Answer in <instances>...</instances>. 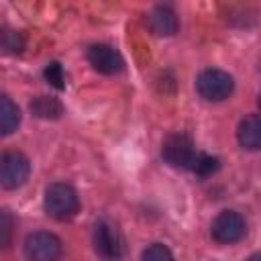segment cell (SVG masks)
<instances>
[{
	"label": "cell",
	"instance_id": "18",
	"mask_svg": "<svg viewBox=\"0 0 261 261\" xmlns=\"http://www.w3.org/2000/svg\"><path fill=\"white\" fill-rule=\"evenodd\" d=\"M249 261H261V257H251Z\"/></svg>",
	"mask_w": 261,
	"mask_h": 261
},
{
	"label": "cell",
	"instance_id": "14",
	"mask_svg": "<svg viewBox=\"0 0 261 261\" xmlns=\"http://www.w3.org/2000/svg\"><path fill=\"white\" fill-rule=\"evenodd\" d=\"M141 261H173V255H171V251H169L165 245L153 243V245H149V247L143 251Z\"/></svg>",
	"mask_w": 261,
	"mask_h": 261
},
{
	"label": "cell",
	"instance_id": "2",
	"mask_svg": "<svg viewBox=\"0 0 261 261\" xmlns=\"http://www.w3.org/2000/svg\"><path fill=\"white\" fill-rule=\"evenodd\" d=\"M196 88H198V94L204 100L220 102V100L230 96V92L234 88V82L222 69H204L196 80Z\"/></svg>",
	"mask_w": 261,
	"mask_h": 261
},
{
	"label": "cell",
	"instance_id": "6",
	"mask_svg": "<svg viewBox=\"0 0 261 261\" xmlns=\"http://www.w3.org/2000/svg\"><path fill=\"white\" fill-rule=\"evenodd\" d=\"M245 218L234 212V210H222L214 220H212V226H210V232H212V239L222 243V245H230V243H237L245 237Z\"/></svg>",
	"mask_w": 261,
	"mask_h": 261
},
{
	"label": "cell",
	"instance_id": "15",
	"mask_svg": "<svg viewBox=\"0 0 261 261\" xmlns=\"http://www.w3.org/2000/svg\"><path fill=\"white\" fill-rule=\"evenodd\" d=\"M45 80L53 88H57V90H63L65 88V75H63V69H61V65L57 61H53V63H49L45 67Z\"/></svg>",
	"mask_w": 261,
	"mask_h": 261
},
{
	"label": "cell",
	"instance_id": "11",
	"mask_svg": "<svg viewBox=\"0 0 261 261\" xmlns=\"http://www.w3.org/2000/svg\"><path fill=\"white\" fill-rule=\"evenodd\" d=\"M31 112L37 118H45V120H55L63 114V106L59 100L51 98V96H37L31 100Z\"/></svg>",
	"mask_w": 261,
	"mask_h": 261
},
{
	"label": "cell",
	"instance_id": "5",
	"mask_svg": "<svg viewBox=\"0 0 261 261\" xmlns=\"http://www.w3.org/2000/svg\"><path fill=\"white\" fill-rule=\"evenodd\" d=\"M31 173V163L20 151H6L0 161V181L6 190L20 188Z\"/></svg>",
	"mask_w": 261,
	"mask_h": 261
},
{
	"label": "cell",
	"instance_id": "1",
	"mask_svg": "<svg viewBox=\"0 0 261 261\" xmlns=\"http://www.w3.org/2000/svg\"><path fill=\"white\" fill-rule=\"evenodd\" d=\"M43 204H45L47 214L55 220H69L71 216H75V212L80 208L77 194L67 184H51L45 190Z\"/></svg>",
	"mask_w": 261,
	"mask_h": 261
},
{
	"label": "cell",
	"instance_id": "8",
	"mask_svg": "<svg viewBox=\"0 0 261 261\" xmlns=\"http://www.w3.org/2000/svg\"><path fill=\"white\" fill-rule=\"evenodd\" d=\"M88 61H90V65L96 71L106 73V75L118 73L122 69V57H120V53L114 47L104 45V43L92 45L88 49Z\"/></svg>",
	"mask_w": 261,
	"mask_h": 261
},
{
	"label": "cell",
	"instance_id": "16",
	"mask_svg": "<svg viewBox=\"0 0 261 261\" xmlns=\"http://www.w3.org/2000/svg\"><path fill=\"white\" fill-rule=\"evenodd\" d=\"M2 47H4L6 53H20L22 47H24L22 35L16 33V31H6L4 33V39H2Z\"/></svg>",
	"mask_w": 261,
	"mask_h": 261
},
{
	"label": "cell",
	"instance_id": "3",
	"mask_svg": "<svg viewBox=\"0 0 261 261\" xmlns=\"http://www.w3.org/2000/svg\"><path fill=\"white\" fill-rule=\"evenodd\" d=\"M24 257L29 261H59L61 241L47 230L31 232L24 241Z\"/></svg>",
	"mask_w": 261,
	"mask_h": 261
},
{
	"label": "cell",
	"instance_id": "13",
	"mask_svg": "<svg viewBox=\"0 0 261 261\" xmlns=\"http://www.w3.org/2000/svg\"><path fill=\"white\" fill-rule=\"evenodd\" d=\"M216 169H218V159L210 157V155H204V153H196V157H194V161L190 165V171H194L200 177H208Z\"/></svg>",
	"mask_w": 261,
	"mask_h": 261
},
{
	"label": "cell",
	"instance_id": "17",
	"mask_svg": "<svg viewBox=\"0 0 261 261\" xmlns=\"http://www.w3.org/2000/svg\"><path fill=\"white\" fill-rule=\"evenodd\" d=\"M12 216L8 210H2L0 214V237H2V247L10 245V237H12Z\"/></svg>",
	"mask_w": 261,
	"mask_h": 261
},
{
	"label": "cell",
	"instance_id": "12",
	"mask_svg": "<svg viewBox=\"0 0 261 261\" xmlns=\"http://www.w3.org/2000/svg\"><path fill=\"white\" fill-rule=\"evenodd\" d=\"M18 122H20L18 106L8 96H2L0 98V130H2V135H10L12 130H16Z\"/></svg>",
	"mask_w": 261,
	"mask_h": 261
},
{
	"label": "cell",
	"instance_id": "4",
	"mask_svg": "<svg viewBox=\"0 0 261 261\" xmlns=\"http://www.w3.org/2000/svg\"><path fill=\"white\" fill-rule=\"evenodd\" d=\"M92 241H94L96 253L102 255L104 259H118L122 255L124 243H122L120 230L110 220H98L96 222Z\"/></svg>",
	"mask_w": 261,
	"mask_h": 261
},
{
	"label": "cell",
	"instance_id": "19",
	"mask_svg": "<svg viewBox=\"0 0 261 261\" xmlns=\"http://www.w3.org/2000/svg\"><path fill=\"white\" fill-rule=\"evenodd\" d=\"M259 106H261V94H259Z\"/></svg>",
	"mask_w": 261,
	"mask_h": 261
},
{
	"label": "cell",
	"instance_id": "7",
	"mask_svg": "<svg viewBox=\"0 0 261 261\" xmlns=\"http://www.w3.org/2000/svg\"><path fill=\"white\" fill-rule=\"evenodd\" d=\"M196 153L198 151L194 149V143L186 135H171V137H167L163 141V147H161V155L171 167L190 169Z\"/></svg>",
	"mask_w": 261,
	"mask_h": 261
},
{
	"label": "cell",
	"instance_id": "10",
	"mask_svg": "<svg viewBox=\"0 0 261 261\" xmlns=\"http://www.w3.org/2000/svg\"><path fill=\"white\" fill-rule=\"evenodd\" d=\"M151 33L159 37H171L177 31V14L169 6H155L147 18Z\"/></svg>",
	"mask_w": 261,
	"mask_h": 261
},
{
	"label": "cell",
	"instance_id": "9",
	"mask_svg": "<svg viewBox=\"0 0 261 261\" xmlns=\"http://www.w3.org/2000/svg\"><path fill=\"white\" fill-rule=\"evenodd\" d=\"M237 139L243 149L259 151L261 149V114H249L239 122Z\"/></svg>",
	"mask_w": 261,
	"mask_h": 261
}]
</instances>
